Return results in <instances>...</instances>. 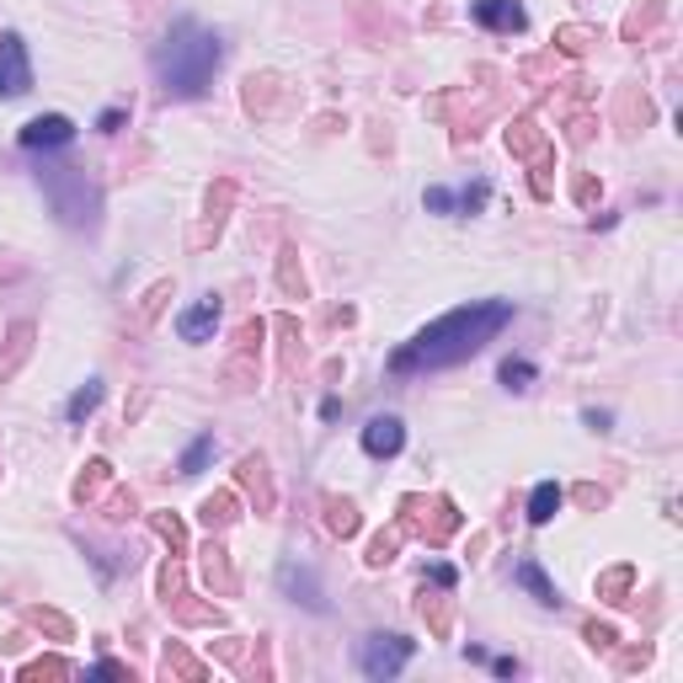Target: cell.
<instances>
[{
  "label": "cell",
  "mask_w": 683,
  "mask_h": 683,
  "mask_svg": "<svg viewBox=\"0 0 683 683\" xmlns=\"http://www.w3.org/2000/svg\"><path fill=\"white\" fill-rule=\"evenodd\" d=\"M225 60V43H219V32H208L204 22H193V17H182L166 28L161 38V49H155V75H161V91L166 96H177V102H193V96H204L214 86V70Z\"/></svg>",
  "instance_id": "7a4b0ae2"
},
{
  "label": "cell",
  "mask_w": 683,
  "mask_h": 683,
  "mask_svg": "<svg viewBox=\"0 0 683 683\" xmlns=\"http://www.w3.org/2000/svg\"><path fill=\"white\" fill-rule=\"evenodd\" d=\"M470 17H476L486 32H524L529 28V11H524L518 0H476Z\"/></svg>",
  "instance_id": "52a82bcc"
},
{
  "label": "cell",
  "mask_w": 683,
  "mask_h": 683,
  "mask_svg": "<svg viewBox=\"0 0 683 683\" xmlns=\"http://www.w3.org/2000/svg\"><path fill=\"white\" fill-rule=\"evenodd\" d=\"M96 401H102V380H86V385L75 390V395H70V406H64V416H70V422H81V416H91L96 412Z\"/></svg>",
  "instance_id": "8fae6325"
},
{
  "label": "cell",
  "mask_w": 683,
  "mask_h": 683,
  "mask_svg": "<svg viewBox=\"0 0 683 683\" xmlns=\"http://www.w3.org/2000/svg\"><path fill=\"white\" fill-rule=\"evenodd\" d=\"M70 139H75V123L64 118V113H43V118L22 123V134H17L22 149H64Z\"/></svg>",
  "instance_id": "5b68a950"
},
{
  "label": "cell",
  "mask_w": 683,
  "mask_h": 683,
  "mask_svg": "<svg viewBox=\"0 0 683 683\" xmlns=\"http://www.w3.org/2000/svg\"><path fill=\"white\" fill-rule=\"evenodd\" d=\"M513 577H518V588H529V593H535L539 603H561V593H556V588L545 582V571H539L535 561H524L518 571H513Z\"/></svg>",
  "instance_id": "30bf717a"
},
{
  "label": "cell",
  "mask_w": 683,
  "mask_h": 683,
  "mask_svg": "<svg viewBox=\"0 0 683 683\" xmlns=\"http://www.w3.org/2000/svg\"><path fill=\"white\" fill-rule=\"evenodd\" d=\"M507 321H513V299H470V304H459V310L438 315L433 327L416 331L412 342L390 358V369H395V374L448 369V363H459V358L480 353Z\"/></svg>",
  "instance_id": "6da1fadb"
},
{
  "label": "cell",
  "mask_w": 683,
  "mask_h": 683,
  "mask_svg": "<svg viewBox=\"0 0 683 683\" xmlns=\"http://www.w3.org/2000/svg\"><path fill=\"white\" fill-rule=\"evenodd\" d=\"M561 513V486L556 480H539L535 491H529V524H550Z\"/></svg>",
  "instance_id": "9c48e42d"
},
{
  "label": "cell",
  "mask_w": 683,
  "mask_h": 683,
  "mask_svg": "<svg viewBox=\"0 0 683 683\" xmlns=\"http://www.w3.org/2000/svg\"><path fill=\"white\" fill-rule=\"evenodd\" d=\"M412 652H416V641H406V635H369L358 646V668H363V679L385 683L412 662Z\"/></svg>",
  "instance_id": "3957f363"
},
{
  "label": "cell",
  "mask_w": 683,
  "mask_h": 683,
  "mask_svg": "<svg viewBox=\"0 0 683 683\" xmlns=\"http://www.w3.org/2000/svg\"><path fill=\"white\" fill-rule=\"evenodd\" d=\"M491 198V187L486 182H476V187H465V193H454V204H459V214H476L480 204Z\"/></svg>",
  "instance_id": "5bb4252c"
},
{
  "label": "cell",
  "mask_w": 683,
  "mask_h": 683,
  "mask_svg": "<svg viewBox=\"0 0 683 683\" xmlns=\"http://www.w3.org/2000/svg\"><path fill=\"white\" fill-rule=\"evenodd\" d=\"M427 208H433V214H454V193H448V187H427Z\"/></svg>",
  "instance_id": "9a60e30c"
},
{
  "label": "cell",
  "mask_w": 683,
  "mask_h": 683,
  "mask_svg": "<svg viewBox=\"0 0 683 683\" xmlns=\"http://www.w3.org/2000/svg\"><path fill=\"white\" fill-rule=\"evenodd\" d=\"M32 86V60H28V43L17 32L0 38V96H22Z\"/></svg>",
  "instance_id": "277c9868"
},
{
  "label": "cell",
  "mask_w": 683,
  "mask_h": 683,
  "mask_svg": "<svg viewBox=\"0 0 683 683\" xmlns=\"http://www.w3.org/2000/svg\"><path fill=\"white\" fill-rule=\"evenodd\" d=\"M401 448H406L401 416H369V422H363V454H369V459H395Z\"/></svg>",
  "instance_id": "8992f818"
},
{
  "label": "cell",
  "mask_w": 683,
  "mask_h": 683,
  "mask_svg": "<svg viewBox=\"0 0 683 683\" xmlns=\"http://www.w3.org/2000/svg\"><path fill=\"white\" fill-rule=\"evenodd\" d=\"M208 454H214V433H198V438L187 444V454H182V476H198L208 465Z\"/></svg>",
  "instance_id": "7c38bea8"
},
{
  "label": "cell",
  "mask_w": 683,
  "mask_h": 683,
  "mask_svg": "<svg viewBox=\"0 0 683 683\" xmlns=\"http://www.w3.org/2000/svg\"><path fill=\"white\" fill-rule=\"evenodd\" d=\"M123 118H128L123 107H107V113L96 118V128H102V134H118V128H123Z\"/></svg>",
  "instance_id": "2e32d148"
},
{
  "label": "cell",
  "mask_w": 683,
  "mask_h": 683,
  "mask_svg": "<svg viewBox=\"0 0 683 683\" xmlns=\"http://www.w3.org/2000/svg\"><path fill=\"white\" fill-rule=\"evenodd\" d=\"M214 327H219V299L204 294L198 304H187L177 315V337L182 342H208L214 337Z\"/></svg>",
  "instance_id": "ba28073f"
},
{
  "label": "cell",
  "mask_w": 683,
  "mask_h": 683,
  "mask_svg": "<svg viewBox=\"0 0 683 683\" xmlns=\"http://www.w3.org/2000/svg\"><path fill=\"white\" fill-rule=\"evenodd\" d=\"M529 380H535V363H529V358H507L503 363V385L507 390H529Z\"/></svg>",
  "instance_id": "4fadbf2b"
}]
</instances>
